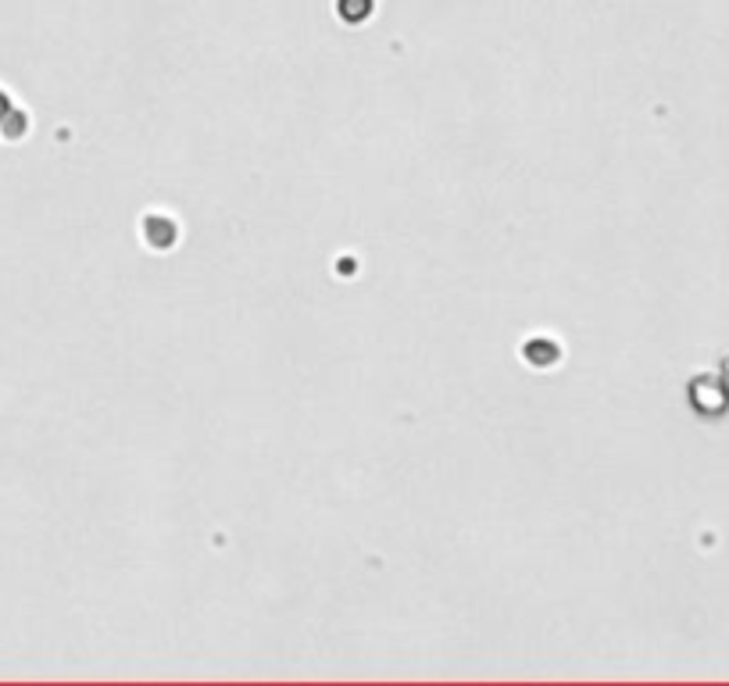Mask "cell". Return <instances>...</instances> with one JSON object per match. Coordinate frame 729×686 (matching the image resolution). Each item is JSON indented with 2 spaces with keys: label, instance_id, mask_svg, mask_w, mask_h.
Here are the masks:
<instances>
[{
  "label": "cell",
  "instance_id": "1",
  "mask_svg": "<svg viewBox=\"0 0 729 686\" xmlns=\"http://www.w3.org/2000/svg\"><path fill=\"white\" fill-rule=\"evenodd\" d=\"M0 112H8V101H4V97H0Z\"/></svg>",
  "mask_w": 729,
  "mask_h": 686
}]
</instances>
